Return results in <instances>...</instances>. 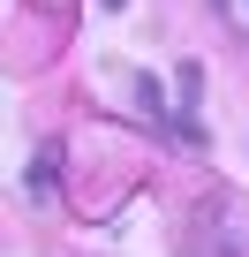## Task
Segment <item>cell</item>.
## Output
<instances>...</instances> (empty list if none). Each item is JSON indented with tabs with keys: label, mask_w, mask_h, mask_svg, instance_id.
<instances>
[{
	"label": "cell",
	"mask_w": 249,
	"mask_h": 257,
	"mask_svg": "<svg viewBox=\"0 0 249 257\" xmlns=\"http://www.w3.org/2000/svg\"><path fill=\"white\" fill-rule=\"evenodd\" d=\"M31 197H53V152H46V159L31 167Z\"/></svg>",
	"instance_id": "1"
},
{
	"label": "cell",
	"mask_w": 249,
	"mask_h": 257,
	"mask_svg": "<svg viewBox=\"0 0 249 257\" xmlns=\"http://www.w3.org/2000/svg\"><path fill=\"white\" fill-rule=\"evenodd\" d=\"M106 8H121V0H106Z\"/></svg>",
	"instance_id": "2"
}]
</instances>
